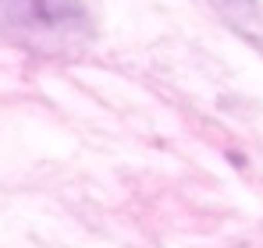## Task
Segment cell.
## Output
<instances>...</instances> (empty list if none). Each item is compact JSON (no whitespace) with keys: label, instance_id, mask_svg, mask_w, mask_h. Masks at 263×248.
Listing matches in <instances>:
<instances>
[{"label":"cell","instance_id":"1","mask_svg":"<svg viewBox=\"0 0 263 248\" xmlns=\"http://www.w3.org/2000/svg\"><path fill=\"white\" fill-rule=\"evenodd\" d=\"M0 36L36 57H79L96 22L82 0H0Z\"/></svg>","mask_w":263,"mask_h":248},{"label":"cell","instance_id":"2","mask_svg":"<svg viewBox=\"0 0 263 248\" xmlns=\"http://www.w3.org/2000/svg\"><path fill=\"white\" fill-rule=\"evenodd\" d=\"M220 14V22L249 46L263 53V4L260 0H206Z\"/></svg>","mask_w":263,"mask_h":248}]
</instances>
